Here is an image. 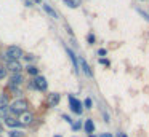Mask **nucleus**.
I'll return each mask as SVG.
<instances>
[{
  "label": "nucleus",
  "mask_w": 149,
  "mask_h": 137,
  "mask_svg": "<svg viewBox=\"0 0 149 137\" xmlns=\"http://www.w3.org/2000/svg\"><path fill=\"white\" fill-rule=\"evenodd\" d=\"M27 107H29V105H27L26 99H16V101L11 102L8 110L15 115H21V113H24V112H27Z\"/></svg>",
  "instance_id": "nucleus-1"
},
{
  "label": "nucleus",
  "mask_w": 149,
  "mask_h": 137,
  "mask_svg": "<svg viewBox=\"0 0 149 137\" xmlns=\"http://www.w3.org/2000/svg\"><path fill=\"white\" fill-rule=\"evenodd\" d=\"M23 56H24V53H23V50H21L19 46H8L7 51L3 53V57L8 61V62H10V61H18Z\"/></svg>",
  "instance_id": "nucleus-2"
},
{
  "label": "nucleus",
  "mask_w": 149,
  "mask_h": 137,
  "mask_svg": "<svg viewBox=\"0 0 149 137\" xmlns=\"http://www.w3.org/2000/svg\"><path fill=\"white\" fill-rule=\"evenodd\" d=\"M32 121H34V113H31V112H24V113H21L18 123H19L21 126H27V124H31Z\"/></svg>",
  "instance_id": "nucleus-3"
},
{
  "label": "nucleus",
  "mask_w": 149,
  "mask_h": 137,
  "mask_svg": "<svg viewBox=\"0 0 149 137\" xmlns=\"http://www.w3.org/2000/svg\"><path fill=\"white\" fill-rule=\"evenodd\" d=\"M69 104H71V108H72V112L74 113H77V115H80L82 113V104H80V101H77L75 97H72V96H69Z\"/></svg>",
  "instance_id": "nucleus-4"
},
{
  "label": "nucleus",
  "mask_w": 149,
  "mask_h": 137,
  "mask_svg": "<svg viewBox=\"0 0 149 137\" xmlns=\"http://www.w3.org/2000/svg\"><path fill=\"white\" fill-rule=\"evenodd\" d=\"M34 86H36V89H39V91H45V89L48 88L47 80L43 78V76H36V80H34Z\"/></svg>",
  "instance_id": "nucleus-5"
},
{
  "label": "nucleus",
  "mask_w": 149,
  "mask_h": 137,
  "mask_svg": "<svg viewBox=\"0 0 149 137\" xmlns=\"http://www.w3.org/2000/svg\"><path fill=\"white\" fill-rule=\"evenodd\" d=\"M79 64H80V69L84 70V73L87 76H93V72H91V69H90V65L87 64V61L84 59L82 56H79Z\"/></svg>",
  "instance_id": "nucleus-6"
},
{
  "label": "nucleus",
  "mask_w": 149,
  "mask_h": 137,
  "mask_svg": "<svg viewBox=\"0 0 149 137\" xmlns=\"http://www.w3.org/2000/svg\"><path fill=\"white\" fill-rule=\"evenodd\" d=\"M23 83V75L21 73H13V76L10 78V88L15 89L16 86H19Z\"/></svg>",
  "instance_id": "nucleus-7"
},
{
  "label": "nucleus",
  "mask_w": 149,
  "mask_h": 137,
  "mask_svg": "<svg viewBox=\"0 0 149 137\" xmlns=\"http://www.w3.org/2000/svg\"><path fill=\"white\" fill-rule=\"evenodd\" d=\"M5 69H8L10 72H13V73H19L23 67H21V64L18 62V61H10V62H8V65L5 67Z\"/></svg>",
  "instance_id": "nucleus-8"
},
{
  "label": "nucleus",
  "mask_w": 149,
  "mask_h": 137,
  "mask_svg": "<svg viewBox=\"0 0 149 137\" xmlns=\"http://www.w3.org/2000/svg\"><path fill=\"white\" fill-rule=\"evenodd\" d=\"M58 102H59V94H56V92L50 94V97H48V105H50V107H55Z\"/></svg>",
  "instance_id": "nucleus-9"
},
{
  "label": "nucleus",
  "mask_w": 149,
  "mask_h": 137,
  "mask_svg": "<svg viewBox=\"0 0 149 137\" xmlns=\"http://www.w3.org/2000/svg\"><path fill=\"white\" fill-rule=\"evenodd\" d=\"M5 123H7L10 127H18V126H21V124L18 123V120H16V118H13V116H7V118H5Z\"/></svg>",
  "instance_id": "nucleus-10"
},
{
  "label": "nucleus",
  "mask_w": 149,
  "mask_h": 137,
  "mask_svg": "<svg viewBox=\"0 0 149 137\" xmlns=\"http://www.w3.org/2000/svg\"><path fill=\"white\" fill-rule=\"evenodd\" d=\"M43 10H45V11L48 13V14L52 16L53 19H56V18H58V13H56V11H55V10H53L50 5H47V3H43Z\"/></svg>",
  "instance_id": "nucleus-11"
},
{
  "label": "nucleus",
  "mask_w": 149,
  "mask_h": 137,
  "mask_svg": "<svg viewBox=\"0 0 149 137\" xmlns=\"http://www.w3.org/2000/svg\"><path fill=\"white\" fill-rule=\"evenodd\" d=\"M63 2H64L69 8H77V6H80V0H63Z\"/></svg>",
  "instance_id": "nucleus-12"
},
{
  "label": "nucleus",
  "mask_w": 149,
  "mask_h": 137,
  "mask_svg": "<svg viewBox=\"0 0 149 137\" xmlns=\"http://www.w3.org/2000/svg\"><path fill=\"white\" fill-rule=\"evenodd\" d=\"M95 129V124H93V120H87L85 121V131H87L88 134H91Z\"/></svg>",
  "instance_id": "nucleus-13"
},
{
  "label": "nucleus",
  "mask_w": 149,
  "mask_h": 137,
  "mask_svg": "<svg viewBox=\"0 0 149 137\" xmlns=\"http://www.w3.org/2000/svg\"><path fill=\"white\" fill-rule=\"evenodd\" d=\"M66 51H68V56L71 57V61L74 62V67H77V59H75V54L72 53V50H69V48H66Z\"/></svg>",
  "instance_id": "nucleus-14"
},
{
  "label": "nucleus",
  "mask_w": 149,
  "mask_h": 137,
  "mask_svg": "<svg viewBox=\"0 0 149 137\" xmlns=\"http://www.w3.org/2000/svg\"><path fill=\"white\" fill-rule=\"evenodd\" d=\"M7 104H8L7 94H0V107H7Z\"/></svg>",
  "instance_id": "nucleus-15"
},
{
  "label": "nucleus",
  "mask_w": 149,
  "mask_h": 137,
  "mask_svg": "<svg viewBox=\"0 0 149 137\" xmlns=\"http://www.w3.org/2000/svg\"><path fill=\"white\" fill-rule=\"evenodd\" d=\"M10 137H24V132H21V131H11Z\"/></svg>",
  "instance_id": "nucleus-16"
},
{
  "label": "nucleus",
  "mask_w": 149,
  "mask_h": 137,
  "mask_svg": "<svg viewBox=\"0 0 149 137\" xmlns=\"http://www.w3.org/2000/svg\"><path fill=\"white\" fill-rule=\"evenodd\" d=\"M8 107H0V116H5L7 118V115H8Z\"/></svg>",
  "instance_id": "nucleus-17"
},
{
  "label": "nucleus",
  "mask_w": 149,
  "mask_h": 137,
  "mask_svg": "<svg viewBox=\"0 0 149 137\" xmlns=\"http://www.w3.org/2000/svg\"><path fill=\"white\" fill-rule=\"evenodd\" d=\"M27 72H29L31 75H37V67H34V65H27Z\"/></svg>",
  "instance_id": "nucleus-18"
},
{
  "label": "nucleus",
  "mask_w": 149,
  "mask_h": 137,
  "mask_svg": "<svg viewBox=\"0 0 149 137\" xmlns=\"http://www.w3.org/2000/svg\"><path fill=\"white\" fill-rule=\"evenodd\" d=\"M5 75H7V69L0 65V80H3V78H5Z\"/></svg>",
  "instance_id": "nucleus-19"
},
{
  "label": "nucleus",
  "mask_w": 149,
  "mask_h": 137,
  "mask_svg": "<svg viewBox=\"0 0 149 137\" xmlns=\"http://www.w3.org/2000/svg\"><path fill=\"white\" fill-rule=\"evenodd\" d=\"M87 40H88V43H95V35L88 34V35H87Z\"/></svg>",
  "instance_id": "nucleus-20"
},
{
  "label": "nucleus",
  "mask_w": 149,
  "mask_h": 137,
  "mask_svg": "<svg viewBox=\"0 0 149 137\" xmlns=\"http://www.w3.org/2000/svg\"><path fill=\"white\" fill-rule=\"evenodd\" d=\"M84 104H85V107H87V108H90V107H91V99H90V97H87Z\"/></svg>",
  "instance_id": "nucleus-21"
},
{
  "label": "nucleus",
  "mask_w": 149,
  "mask_h": 137,
  "mask_svg": "<svg viewBox=\"0 0 149 137\" xmlns=\"http://www.w3.org/2000/svg\"><path fill=\"white\" fill-rule=\"evenodd\" d=\"M100 62L101 64H106V65H107V64H109V61H107V59H100Z\"/></svg>",
  "instance_id": "nucleus-22"
},
{
  "label": "nucleus",
  "mask_w": 149,
  "mask_h": 137,
  "mask_svg": "<svg viewBox=\"0 0 149 137\" xmlns=\"http://www.w3.org/2000/svg\"><path fill=\"white\" fill-rule=\"evenodd\" d=\"M98 54H101V56H104V54H106V50H100V51H98Z\"/></svg>",
  "instance_id": "nucleus-23"
},
{
  "label": "nucleus",
  "mask_w": 149,
  "mask_h": 137,
  "mask_svg": "<svg viewBox=\"0 0 149 137\" xmlns=\"http://www.w3.org/2000/svg\"><path fill=\"white\" fill-rule=\"evenodd\" d=\"M101 137H112V136H111V134H107V132H106V134H103V136H101Z\"/></svg>",
  "instance_id": "nucleus-24"
},
{
  "label": "nucleus",
  "mask_w": 149,
  "mask_h": 137,
  "mask_svg": "<svg viewBox=\"0 0 149 137\" xmlns=\"http://www.w3.org/2000/svg\"><path fill=\"white\" fill-rule=\"evenodd\" d=\"M3 132V126H2V124H0V134Z\"/></svg>",
  "instance_id": "nucleus-25"
},
{
  "label": "nucleus",
  "mask_w": 149,
  "mask_h": 137,
  "mask_svg": "<svg viewBox=\"0 0 149 137\" xmlns=\"http://www.w3.org/2000/svg\"><path fill=\"white\" fill-rule=\"evenodd\" d=\"M119 137H127V136H125V134H119Z\"/></svg>",
  "instance_id": "nucleus-26"
},
{
  "label": "nucleus",
  "mask_w": 149,
  "mask_h": 137,
  "mask_svg": "<svg viewBox=\"0 0 149 137\" xmlns=\"http://www.w3.org/2000/svg\"><path fill=\"white\" fill-rule=\"evenodd\" d=\"M90 137H95V136H93V134H90Z\"/></svg>",
  "instance_id": "nucleus-27"
},
{
  "label": "nucleus",
  "mask_w": 149,
  "mask_h": 137,
  "mask_svg": "<svg viewBox=\"0 0 149 137\" xmlns=\"http://www.w3.org/2000/svg\"><path fill=\"white\" fill-rule=\"evenodd\" d=\"M55 137H61V136H55Z\"/></svg>",
  "instance_id": "nucleus-28"
}]
</instances>
